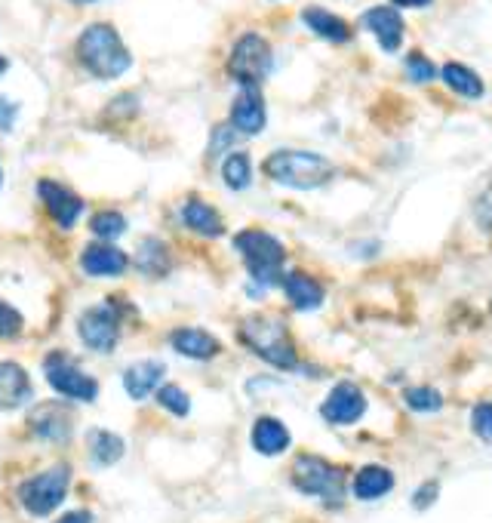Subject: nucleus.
<instances>
[{
  "label": "nucleus",
  "mask_w": 492,
  "mask_h": 523,
  "mask_svg": "<svg viewBox=\"0 0 492 523\" xmlns=\"http://www.w3.org/2000/svg\"><path fill=\"white\" fill-rule=\"evenodd\" d=\"M77 59L99 80H114L133 68V53L120 40V34L105 22L84 28V34L77 37Z\"/></svg>",
  "instance_id": "1"
},
{
  "label": "nucleus",
  "mask_w": 492,
  "mask_h": 523,
  "mask_svg": "<svg viewBox=\"0 0 492 523\" xmlns=\"http://www.w3.org/2000/svg\"><path fill=\"white\" fill-rule=\"evenodd\" d=\"M240 339L256 357H262L265 364L277 370H296L299 367V354L293 345L290 330L283 327V320L271 314H253L240 324Z\"/></svg>",
  "instance_id": "2"
},
{
  "label": "nucleus",
  "mask_w": 492,
  "mask_h": 523,
  "mask_svg": "<svg viewBox=\"0 0 492 523\" xmlns=\"http://www.w3.org/2000/svg\"><path fill=\"white\" fill-rule=\"evenodd\" d=\"M265 173L286 188L311 191L333 179V164L323 154L299 151V148H280L265 160Z\"/></svg>",
  "instance_id": "3"
},
{
  "label": "nucleus",
  "mask_w": 492,
  "mask_h": 523,
  "mask_svg": "<svg viewBox=\"0 0 492 523\" xmlns=\"http://www.w3.org/2000/svg\"><path fill=\"white\" fill-rule=\"evenodd\" d=\"M234 250L243 256V265L250 277L262 287H274L283 280V262H286V247L280 240L262 228H246L234 237Z\"/></svg>",
  "instance_id": "4"
},
{
  "label": "nucleus",
  "mask_w": 492,
  "mask_h": 523,
  "mask_svg": "<svg viewBox=\"0 0 492 523\" xmlns=\"http://www.w3.org/2000/svg\"><path fill=\"white\" fill-rule=\"evenodd\" d=\"M293 487L305 496L320 499L323 505L339 508L348 496V474L345 468L320 456H299L293 462Z\"/></svg>",
  "instance_id": "5"
},
{
  "label": "nucleus",
  "mask_w": 492,
  "mask_h": 523,
  "mask_svg": "<svg viewBox=\"0 0 492 523\" xmlns=\"http://www.w3.org/2000/svg\"><path fill=\"white\" fill-rule=\"evenodd\" d=\"M271 68H274V53H271L268 40L256 31L240 34L234 50H231V59H228V74L237 80V84L240 87H259L271 74Z\"/></svg>",
  "instance_id": "6"
},
{
  "label": "nucleus",
  "mask_w": 492,
  "mask_h": 523,
  "mask_svg": "<svg viewBox=\"0 0 492 523\" xmlns=\"http://www.w3.org/2000/svg\"><path fill=\"white\" fill-rule=\"evenodd\" d=\"M68 484H71L68 465H53L47 471L34 474L31 480H25V484L19 487V502L34 517H47V514H53L65 502Z\"/></svg>",
  "instance_id": "7"
},
{
  "label": "nucleus",
  "mask_w": 492,
  "mask_h": 523,
  "mask_svg": "<svg viewBox=\"0 0 492 523\" xmlns=\"http://www.w3.org/2000/svg\"><path fill=\"white\" fill-rule=\"evenodd\" d=\"M44 376L50 382V388H56L62 397H71V400H80V404H90V400L99 397V385L93 376H87L80 370L74 360L62 351H53L47 360H44Z\"/></svg>",
  "instance_id": "8"
},
{
  "label": "nucleus",
  "mask_w": 492,
  "mask_h": 523,
  "mask_svg": "<svg viewBox=\"0 0 492 523\" xmlns=\"http://www.w3.org/2000/svg\"><path fill=\"white\" fill-rule=\"evenodd\" d=\"M77 333L84 339L87 348L99 351V354H111L117 348L120 339V314L114 305H93L80 314L77 320Z\"/></svg>",
  "instance_id": "9"
},
{
  "label": "nucleus",
  "mask_w": 492,
  "mask_h": 523,
  "mask_svg": "<svg viewBox=\"0 0 492 523\" xmlns=\"http://www.w3.org/2000/svg\"><path fill=\"white\" fill-rule=\"evenodd\" d=\"M366 413V394L354 382H339L320 404V416L330 425H354Z\"/></svg>",
  "instance_id": "10"
},
{
  "label": "nucleus",
  "mask_w": 492,
  "mask_h": 523,
  "mask_svg": "<svg viewBox=\"0 0 492 523\" xmlns=\"http://www.w3.org/2000/svg\"><path fill=\"white\" fill-rule=\"evenodd\" d=\"M268 124V111L259 87H240V93L231 102V127L240 136H259Z\"/></svg>",
  "instance_id": "11"
},
{
  "label": "nucleus",
  "mask_w": 492,
  "mask_h": 523,
  "mask_svg": "<svg viewBox=\"0 0 492 523\" xmlns=\"http://www.w3.org/2000/svg\"><path fill=\"white\" fill-rule=\"evenodd\" d=\"M37 191H40V200L47 204L50 216L59 222V228L68 231V228L77 225L80 213H84V197L74 194L71 188H65V185H59V182H50V179L40 182Z\"/></svg>",
  "instance_id": "12"
},
{
  "label": "nucleus",
  "mask_w": 492,
  "mask_h": 523,
  "mask_svg": "<svg viewBox=\"0 0 492 523\" xmlns=\"http://www.w3.org/2000/svg\"><path fill=\"white\" fill-rule=\"evenodd\" d=\"M363 25L376 34L385 53H397L403 44V19L394 7H373L363 13Z\"/></svg>",
  "instance_id": "13"
},
{
  "label": "nucleus",
  "mask_w": 492,
  "mask_h": 523,
  "mask_svg": "<svg viewBox=\"0 0 492 523\" xmlns=\"http://www.w3.org/2000/svg\"><path fill=\"white\" fill-rule=\"evenodd\" d=\"M31 400V379L19 364H0V410H19Z\"/></svg>",
  "instance_id": "14"
},
{
  "label": "nucleus",
  "mask_w": 492,
  "mask_h": 523,
  "mask_svg": "<svg viewBox=\"0 0 492 523\" xmlns=\"http://www.w3.org/2000/svg\"><path fill=\"white\" fill-rule=\"evenodd\" d=\"M80 265H84V271H87L90 277H117V274L127 271L130 259L105 240V244L87 247L84 256H80Z\"/></svg>",
  "instance_id": "15"
},
{
  "label": "nucleus",
  "mask_w": 492,
  "mask_h": 523,
  "mask_svg": "<svg viewBox=\"0 0 492 523\" xmlns=\"http://www.w3.org/2000/svg\"><path fill=\"white\" fill-rule=\"evenodd\" d=\"M280 284H283V293H286V299H290V305L299 308V311H317L323 305L326 293H323V287L317 284L311 274L290 271L280 280Z\"/></svg>",
  "instance_id": "16"
},
{
  "label": "nucleus",
  "mask_w": 492,
  "mask_h": 523,
  "mask_svg": "<svg viewBox=\"0 0 492 523\" xmlns=\"http://www.w3.org/2000/svg\"><path fill=\"white\" fill-rule=\"evenodd\" d=\"M293 444V437H290V428H286L280 419L274 416H262L256 419L253 425V450L262 453V456H280L286 453Z\"/></svg>",
  "instance_id": "17"
},
{
  "label": "nucleus",
  "mask_w": 492,
  "mask_h": 523,
  "mask_svg": "<svg viewBox=\"0 0 492 523\" xmlns=\"http://www.w3.org/2000/svg\"><path fill=\"white\" fill-rule=\"evenodd\" d=\"M163 373L167 367L160 364V360H139V364L123 370V388L133 400H145L148 394L157 391V385L163 382Z\"/></svg>",
  "instance_id": "18"
},
{
  "label": "nucleus",
  "mask_w": 492,
  "mask_h": 523,
  "mask_svg": "<svg viewBox=\"0 0 492 523\" xmlns=\"http://www.w3.org/2000/svg\"><path fill=\"white\" fill-rule=\"evenodd\" d=\"M170 345L182 354V357H191V360H213L222 345L216 336H210L207 330H197V327H182L170 336Z\"/></svg>",
  "instance_id": "19"
},
{
  "label": "nucleus",
  "mask_w": 492,
  "mask_h": 523,
  "mask_svg": "<svg viewBox=\"0 0 492 523\" xmlns=\"http://www.w3.org/2000/svg\"><path fill=\"white\" fill-rule=\"evenodd\" d=\"M354 499L360 502H373V499H382L394 490V474L382 465H366L354 474Z\"/></svg>",
  "instance_id": "20"
},
{
  "label": "nucleus",
  "mask_w": 492,
  "mask_h": 523,
  "mask_svg": "<svg viewBox=\"0 0 492 523\" xmlns=\"http://www.w3.org/2000/svg\"><path fill=\"white\" fill-rule=\"evenodd\" d=\"M302 22H305L317 37L330 40V44H348V40H351V25H348L342 16L330 13V10L308 7V10H302Z\"/></svg>",
  "instance_id": "21"
},
{
  "label": "nucleus",
  "mask_w": 492,
  "mask_h": 523,
  "mask_svg": "<svg viewBox=\"0 0 492 523\" xmlns=\"http://www.w3.org/2000/svg\"><path fill=\"white\" fill-rule=\"evenodd\" d=\"M182 222L194 234H203V237H222L225 234V222L216 213V207H210L207 200H197V197H191L182 207Z\"/></svg>",
  "instance_id": "22"
},
{
  "label": "nucleus",
  "mask_w": 492,
  "mask_h": 523,
  "mask_svg": "<svg viewBox=\"0 0 492 523\" xmlns=\"http://www.w3.org/2000/svg\"><path fill=\"white\" fill-rule=\"evenodd\" d=\"M87 450H90L93 465L108 468V465H114V462L123 459V453H127V444H123V437H120V434L96 428V431L87 434Z\"/></svg>",
  "instance_id": "23"
},
{
  "label": "nucleus",
  "mask_w": 492,
  "mask_h": 523,
  "mask_svg": "<svg viewBox=\"0 0 492 523\" xmlns=\"http://www.w3.org/2000/svg\"><path fill=\"white\" fill-rule=\"evenodd\" d=\"M440 77L446 80L449 90L459 93V96H465V99H480L483 90H486L483 80H480V74H477L474 68L462 65V62H446V65L440 68Z\"/></svg>",
  "instance_id": "24"
},
{
  "label": "nucleus",
  "mask_w": 492,
  "mask_h": 523,
  "mask_svg": "<svg viewBox=\"0 0 492 523\" xmlns=\"http://www.w3.org/2000/svg\"><path fill=\"white\" fill-rule=\"evenodd\" d=\"M136 265H139L145 274H151V277H163V274L170 271L173 259H170V250H167V244H163V240L148 237V240H142V244H139Z\"/></svg>",
  "instance_id": "25"
},
{
  "label": "nucleus",
  "mask_w": 492,
  "mask_h": 523,
  "mask_svg": "<svg viewBox=\"0 0 492 523\" xmlns=\"http://www.w3.org/2000/svg\"><path fill=\"white\" fill-rule=\"evenodd\" d=\"M222 179L231 191H246L253 185V160L246 151H231L222 160Z\"/></svg>",
  "instance_id": "26"
},
{
  "label": "nucleus",
  "mask_w": 492,
  "mask_h": 523,
  "mask_svg": "<svg viewBox=\"0 0 492 523\" xmlns=\"http://www.w3.org/2000/svg\"><path fill=\"white\" fill-rule=\"evenodd\" d=\"M31 425L40 437H47V440H65L68 437V416L50 404V407H40L34 416H31Z\"/></svg>",
  "instance_id": "27"
},
{
  "label": "nucleus",
  "mask_w": 492,
  "mask_h": 523,
  "mask_svg": "<svg viewBox=\"0 0 492 523\" xmlns=\"http://www.w3.org/2000/svg\"><path fill=\"white\" fill-rule=\"evenodd\" d=\"M403 400H406V407L413 413H437V410H443V394L437 388H431V385L406 388Z\"/></svg>",
  "instance_id": "28"
},
{
  "label": "nucleus",
  "mask_w": 492,
  "mask_h": 523,
  "mask_svg": "<svg viewBox=\"0 0 492 523\" xmlns=\"http://www.w3.org/2000/svg\"><path fill=\"white\" fill-rule=\"evenodd\" d=\"M90 228L99 240H114V237H120L123 231H127V219H123L120 213H114V210H105V213L93 216Z\"/></svg>",
  "instance_id": "29"
},
{
  "label": "nucleus",
  "mask_w": 492,
  "mask_h": 523,
  "mask_svg": "<svg viewBox=\"0 0 492 523\" xmlns=\"http://www.w3.org/2000/svg\"><path fill=\"white\" fill-rule=\"evenodd\" d=\"M157 404H160L163 410H170L173 416H188L191 397H188L179 385H163V388L157 391Z\"/></svg>",
  "instance_id": "30"
},
{
  "label": "nucleus",
  "mask_w": 492,
  "mask_h": 523,
  "mask_svg": "<svg viewBox=\"0 0 492 523\" xmlns=\"http://www.w3.org/2000/svg\"><path fill=\"white\" fill-rule=\"evenodd\" d=\"M406 74L416 80V84H431V80L437 77V68L428 56L422 53H409L406 56Z\"/></svg>",
  "instance_id": "31"
},
{
  "label": "nucleus",
  "mask_w": 492,
  "mask_h": 523,
  "mask_svg": "<svg viewBox=\"0 0 492 523\" xmlns=\"http://www.w3.org/2000/svg\"><path fill=\"white\" fill-rule=\"evenodd\" d=\"M22 314L10 305V302H4L0 299V339H13V336H19L22 333Z\"/></svg>",
  "instance_id": "32"
},
{
  "label": "nucleus",
  "mask_w": 492,
  "mask_h": 523,
  "mask_svg": "<svg viewBox=\"0 0 492 523\" xmlns=\"http://www.w3.org/2000/svg\"><path fill=\"white\" fill-rule=\"evenodd\" d=\"M471 428L480 440H486V444H492V404L486 400V404H477L471 410Z\"/></svg>",
  "instance_id": "33"
},
{
  "label": "nucleus",
  "mask_w": 492,
  "mask_h": 523,
  "mask_svg": "<svg viewBox=\"0 0 492 523\" xmlns=\"http://www.w3.org/2000/svg\"><path fill=\"white\" fill-rule=\"evenodd\" d=\"M237 136H240V133H237L231 124H219V127L213 130V139H210V157H219L222 151L228 154V148L234 145Z\"/></svg>",
  "instance_id": "34"
},
{
  "label": "nucleus",
  "mask_w": 492,
  "mask_h": 523,
  "mask_svg": "<svg viewBox=\"0 0 492 523\" xmlns=\"http://www.w3.org/2000/svg\"><path fill=\"white\" fill-rule=\"evenodd\" d=\"M16 117H19V105L13 99H7V96H0V130H4V133L13 130Z\"/></svg>",
  "instance_id": "35"
},
{
  "label": "nucleus",
  "mask_w": 492,
  "mask_h": 523,
  "mask_svg": "<svg viewBox=\"0 0 492 523\" xmlns=\"http://www.w3.org/2000/svg\"><path fill=\"white\" fill-rule=\"evenodd\" d=\"M437 493H440V484H437V480H431V484H428V487H419V493L413 496V505H416V508L422 511V508L434 505Z\"/></svg>",
  "instance_id": "36"
},
{
  "label": "nucleus",
  "mask_w": 492,
  "mask_h": 523,
  "mask_svg": "<svg viewBox=\"0 0 492 523\" xmlns=\"http://www.w3.org/2000/svg\"><path fill=\"white\" fill-rule=\"evenodd\" d=\"M56 523H93V514L90 511H71V514H65Z\"/></svg>",
  "instance_id": "37"
},
{
  "label": "nucleus",
  "mask_w": 492,
  "mask_h": 523,
  "mask_svg": "<svg viewBox=\"0 0 492 523\" xmlns=\"http://www.w3.org/2000/svg\"><path fill=\"white\" fill-rule=\"evenodd\" d=\"M394 4L406 10H422V7H431V0H394Z\"/></svg>",
  "instance_id": "38"
},
{
  "label": "nucleus",
  "mask_w": 492,
  "mask_h": 523,
  "mask_svg": "<svg viewBox=\"0 0 492 523\" xmlns=\"http://www.w3.org/2000/svg\"><path fill=\"white\" fill-rule=\"evenodd\" d=\"M7 68H10V62H7V59H4V56H0V74H4V71H7Z\"/></svg>",
  "instance_id": "39"
},
{
  "label": "nucleus",
  "mask_w": 492,
  "mask_h": 523,
  "mask_svg": "<svg viewBox=\"0 0 492 523\" xmlns=\"http://www.w3.org/2000/svg\"><path fill=\"white\" fill-rule=\"evenodd\" d=\"M74 4H96V0H74Z\"/></svg>",
  "instance_id": "40"
},
{
  "label": "nucleus",
  "mask_w": 492,
  "mask_h": 523,
  "mask_svg": "<svg viewBox=\"0 0 492 523\" xmlns=\"http://www.w3.org/2000/svg\"><path fill=\"white\" fill-rule=\"evenodd\" d=\"M0 182H4V170H0Z\"/></svg>",
  "instance_id": "41"
}]
</instances>
